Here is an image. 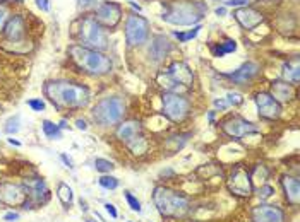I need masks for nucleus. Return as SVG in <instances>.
Here are the masks:
<instances>
[{
    "mask_svg": "<svg viewBox=\"0 0 300 222\" xmlns=\"http://www.w3.org/2000/svg\"><path fill=\"white\" fill-rule=\"evenodd\" d=\"M43 93L57 110H82L91 99L86 86L69 81H48L43 86Z\"/></svg>",
    "mask_w": 300,
    "mask_h": 222,
    "instance_id": "1",
    "label": "nucleus"
},
{
    "mask_svg": "<svg viewBox=\"0 0 300 222\" xmlns=\"http://www.w3.org/2000/svg\"><path fill=\"white\" fill-rule=\"evenodd\" d=\"M208 14V6L201 0H173L165 6L163 21L175 26H192Z\"/></svg>",
    "mask_w": 300,
    "mask_h": 222,
    "instance_id": "2",
    "label": "nucleus"
},
{
    "mask_svg": "<svg viewBox=\"0 0 300 222\" xmlns=\"http://www.w3.org/2000/svg\"><path fill=\"white\" fill-rule=\"evenodd\" d=\"M153 203L158 213L165 219H178L189 210V198L168 186H156L153 191Z\"/></svg>",
    "mask_w": 300,
    "mask_h": 222,
    "instance_id": "3",
    "label": "nucleus"
},
{
    "mask_svg": "<svg viewBox=\"0 0 300 222\" xmlns=\"http://www.w3.org/2000/svg\"><path fill=\"white\" fill-rule=\"evenodd\" d=\"M69 55L82 72L89 75H107L110 74L112 67H114L112 60L107 55H103L102 52H96V50L82 47V45H72L69 48Z\"/></svg>",
    "mask_w": 300,
    "mask_h": 222,
    "instance_id": "4",
    "label": "nucleus"
},
{
    "mask_svg": "<svg viewBox=\"0 0 300 222\" xmlns=\"http://www.w3.org/2000/svg\"><path fill=\"white\" fill-rule=\"evenodd\" d=\"M126 115V101L119 96L103 98L93 106L91 118L99 127H114L122 121Z\"/></svg>",
    "mask_w": 300,
    "mask_h": 222,
    "instance_id": "5",
    "label": "nucleus"
},
{
    "mask_svg": "<svg viewBox=\"0 0 300 222\" xmlns=\"http://www.w3.org/2000/svg\"><path fill=\"white\" fill-rule=\"evenodd\" d=\"M79 40L82 47L103 52L108 48V36L102 24L93 18H84L79 23Z\"/></svg>",
    "mask_w": 300,
    "mask_h": 222,
    "instance_id": "6",
    "label": "nucleus"
},
{
    "mask_svg": "<svg viewBox=\"0 0 300 222\" xmlns=\"http://www.w3.org/2000/svg\"><path fill=\"white\" fill-rule=\"evenodd\" d=\"M161 111L163 115L173 123H180L184 121L190 113V101L184 94L170 93L166 91L161 96Z\"/></svg>",
    "mask_w": 300,
    "mask_h": 222,
    "instance_id": "7",
    "label": "nucleus"
},
{
    "mask_svg": "<svg viewBox=\"0 0 300 222\" xmlns=\"http://www.w3.org/2000/svg\"><path fill=\"white\" fill-rule=\"evenodd\" d=\"M149 38V23L141 16H129L126 21V41L129 47H141Z\"/></svg>",
    "mask_w": 300,
    "mask_h": 222,
    "instance_id": "8",
    "label": "nucleus"
},
{
    "mask_svg": "<svg viewBox=\"0 0 300 222\" xmlns=\"http://www.w3.org/2000/svg\"><path fill=\"white\" fill-rule=\"evenodd\" d=\"M227 186L232 195L245 198L252 193V176L242 167H237L232 171V174L227 179Z\"/></svg>",
    "mask_w": 300,
    "mask_h": 222,
    "instance_id": "9",
    "label": "nucleus"
},
{
    "mask_svg": "<svg viewBox=\"0 0 300 222\" xmlns=\"http://www.w3.org/2000/svg\"><path fill=\"white\" fill-rule=\"evenodd\" d=\"M23 188L26 191L28 196V203L24 208H28L29 203H35V205H43L48 202L50 198V188L47 185L43 178H29L24 179Z\"/></svg>",
    "mask_w": 300,
    "mask_h": 222,
    "instance_id": "10",
    "label": "nucleus"
},
{
    "mask_svg": "<svg viewBox=\"0 0 300 222\" xmlns=\"http://www.w3.org/2000/svg\"><path fill=\"white\" fill-rule=\"evenodd\" d=\"M254 103H256V108H257V115H259L262 120L273 121L281 116V104L269 93H266V91L257 93L256 98H254Z\"/></svg>",
    "mask_w": 300,
    "mask_h": 222,
    "instance_id": "11",
    "label": "nucleus"
},
{
    "mask_svg": "<svg viewBox=\"0 0 300 222\" xmlns=\"http://www.w3.org/2000/svg\"><path fill=\"white\" fill-rule=\"evenodd\" d=\"M222 130L230 139L240 140L244 139V137H247L249 133L257 132L259 128H257L252 121L245 120L242 116H232V118L222 121Z\"/></svg>",
    "mask_w": 300,
    "mask_h": 222,
    "instance_id": "12",
    "label": "nucleus"
},
{
    "mask_svg": "<svg viewBox=\"0 0 300 222\" xmlns=\"http://www.w3.org/2000/svg\"><path fill=\"white\" fill-rule=\"evenodd\" d=\"M0 202L9 205V207H26L28 196L26 191L21 185L14 183H4L0 185Z\"/></svg>",
    "mask_w": 300,
    "mask_h": 222,
    "instance_id": "13",
    "label": "nucleus"
},
{
    "mask_svg": "<svg viewBox=\"0 0 300 222\" xmlns=\"http://www.w3.org/2000/svg\"><path fill=\"white\" fill-rule=\"evenodd\" d=\"M165 75L172 81L173 87L175 86L190 87L194 84V72L190 70V67L187 65L185 62H173V64L168 67Z\"/></svg>",
    "mask_w": 300,
    "mask_h": 222,
    "instance_id": "14",
    "label": "nucleus"
},
{
    "mask_svg": "<svg viewBox=\"0 0 300 222\" xmlns=\"http://www.w3.org/2000/svg\"><path fill=\"white\" fill-rule=\"evenodd\" d=\"M122 19V7L117 2H103L96 9V21L103 28H115Z\"/></svg>",
    "mask_w": 300,
    "mask_h": 222,
    "instance_id": "15",
    "label": "nucleus"
},
{
    "mask_svg": "<svg viewBox=\"0 0 300 222\" xmlns=\"http://www.w3.org/2000/svg\"><path fill=\"white\" fill-rule=\"evenodd\" d=\"M252 222H285V213L280 207L269 203H261L251 210Z\"/></svg>",
    "mask_w": 300,
    "mask_h": 222,
    "instance_id": "16",
    "label": "nucleus"
},
{
    "mask_svg": "<svg viewBox=\"0 0 300 222\" xmlns=\"http://www.w3.org/2000/svg\"><path fill=\"white\" fill-rule=\"evenodd\" d=\"M233 18L239 21V24L244 29H254L257 28L261 23H264V16L262 12L252 9V7H242L233 12Z\"/></svg>",
    "mask_w": 300,
    "mask_h": 222,
    "instance_id": "17",
    "label": "nucleus"
},
{
    "mask_svg": "<svg viewBox=\"0 0 300 222\" xmlns=\"http://www.w3.org/2000/svg\"><path fill=\"white\" fill-rule=\"evenodd\" d=\"M281 188L285 198L291 207H298V200H300V183L297 176H290V174H283L281 179Z\"/></svg>",
    "mask_w": 300,
    "mask_h": 222,
    "instance_id": "18",
    "label": "nucleus"
},
{
    "mask_svg": "<svg viewBox=\"0 0 300 222\" xmlns=\"http://www.w3.org/2000/svg\"><path fill=\"white\" fill-rule=\"evenodd\" d=\"M115 135L120 142H124V144L127 145L129 142H132L136 137L141 135V123L137 120L122 121V123H119V128H117Z\"/></svg>",
    "mask_w": 300,
    "mask_h": 222,
    "instance_id": "19",
    "label": "nucleus"
},
{
    "mask_svg": "<svg viewBox=\"0 0 300 222\" xmlns=\"http://www.w3.org/2000/svg\"><path fill=\"white\" fill-rule=\"evenodd\" d=\"M170 50H172V43L168 41V38H165L163 35H158L153 38V43L149 47V58L158 64V62L165 60V57L170 53Z\"/></svg>",
    "mask_w": 300,
    "mask_h": 222,
    "instance_id": "20",
    "label": "nucleus"
},
{
    "mask_svg": "<svg viewBox=\"0 0 300 222\" xmlns=\"http://www.w3.org/2000/svg\"><path fill=\"white\" fill-rule=\"evenodd\" d=\"M274 99L278 103H290L295 98V87L293 84L286 82V81H273L271 82V93Z\"/></svg>",
    "mask_w": 300,
    "mask_h": 222,
    "instance_id": "21",
    "label": "nucleus"
},
{
    "mask_svg": "<svg viewBox=\"0 0 300 222\" xmlns=\"http://www.w3.org/2000/svg\"><path fill=\"white\" fill-rule=\"evenodd\" d=\"M257 74H259V65H257L256 62H245L242 67H239V69H237L235 72H232L228 77L237 84H247L251 82Z\"/></svg>",
    "mask_w": 300,
    "mask_h": 222,
    "instance_id": "22",
    "label": "nucleus"
},
{
    "mask_svg": "<svg viewBox=\"0 0 300 222\" xmlns=\"http://www.w3.org/2000/svg\"><path fill=\"white\" fill-rule=\"evenodd\" d=\"M4 35L11 41H23V38L26 36V24H24V19L21 18V16H14V18L6 24V28H4Z\"/></svg>",
    "mask_w": 300,
    "mask_h": 222,
    "instance_id": "23",
    "label": "nucleus"
},
{
    "mask_svg": "<svg viewBox=\"0 0 300 222\" xmlns=\"http://www.w3.org/2000/svg\"><path fill=\"white\" fill-rule=\"evenodd\" d=\"M57 196L60 200V203L64 205V208H70L74 205V191L67 183L60 181L57 186Z\"/></svg>",
    "mask_w": 300,
    "mask_h": 222,
    "instance_id": "24",
    "label": "nucleus"
},
{
    "mask_svg": "<svg viewBox=\"0 0 300 222\" xmlns=\"http://www.w3.org/2000/svg\"><path fill=\"white\" fill-rule=\"evenodd\" d=\"M41 130H43V133L48 137L50 140H60L62 139V128L58 127L57 123H53V121L43 120L41 121Z\"/></svg>",
    "mask_w": 300,
    "mask_h": 222,
    "instance_id": "25",
    "label": "nucleus"
},
{
    "mask_svg": "<svg viewBox=\"0 0 300 222\" xmlns=\"http://www.w3.org/2000/svg\"><path fill=\"white\" fill-rule=\"evenodd\" d=\"M235 50H237L235 40H225L223 43H218L216 47L211 48V52H213V57L220 58V57L227 55V53H233Z\"/></svg>",
    "mask_w": 300,
    "mask_h": 222,
    "instance_id": "26",
    "label": "nucleus"
},
{
    "mask_svg": "<svg viewBox=\"0 0 300 222\" xmlns=\"http://www.w3.org/2000/svg\"><path fill=\"white\" fill-rule=\"evenodd\" d=\"M283 79H285L286 82L297 86L298 84V64H297V60H295L293 65H290V62L283 65Z\"/></svg>",
    "mask_w": 300,
    "mask_h": 222,
    "instance_id": "27",
    "label": "nucleus"
},
{
    "mask_svg": "<svg viewBox=\"0 0 300 222\" xmlns=\"http://www.w3.org/2000/svg\"><path fill=\"white\" fill-rule=\"evenodd\" d=\"M127 147L132 154H136L137 156V154H144L146 150H148V142H146V139L143 135H139V137H136L132 142H129Z\"/></svg>",
    "mask_w": 300,
    "mask_h": 222,
    "instance_id": "28",
    "label": "nucleus"
},
{
    "mask_svg": "<svg viewBox=\"0 0 300 222\" xmlns=\"http://www.w3.org/2000/svg\"><path fill=\"white\" fill-rule=\"evenodd\" d=\"M98 185L102 188H105V190H117L120 185L119 178H115V176L112 174H103L98 178Z\"/></svg>",
    "mask_w": 300,
    "mask_h": 222,
    "instance_id": "29",
    "label": "nucleus"
},
{
    "mask_svg": "<svg viewBox=\"0 0 300 222\" xmlns=\"http://www.w3.org/2000/svg\"><path fill=\"white\" fill-rule=\"evenodd\" d=\"M94 169H96L98 173L110 174L112 171L115 169V164H114V162H112V161H108V159L98 157V159H94Z\"/></svg>",
    "mask_w": 300,
    "mask_h": 222,
    "instance_id": "30",
    "label": "nucleus"
},
{
    "mask_svg": "<svg viewBox=\"0 0 300 222\" xmlns=\"http://www.w3.org/2000/svg\"><path fill=\"white\" fill-rule=\"evenodd\" d=\"M19 128H21V118H19V115H16V116H11V118L6 121L4 132L9 133V135H14V133L19 132Z\"/></svg>",
    "mask_w": 300,
    "mask_h": 222,
    "instance_id": "31",
    "label": "nucleus"
},
{
    "mask_svg": "<svg viewBox=\"0 0 300 222\" xmlns=\"http://www.w3.org/2000/svg\"><path fill=\"white\" fill-rule=\"evenodd\" d=\"M199 29H201V26H195V28H192L190 31H187V33H177V31H175L173 36L177 38V40L180 41V43H187L189 40H192V38L197 36Z\"/></svg>",
    "mask_w": 300,
    "mask_h": 222,
    "instance_id": "32",
    "label": "nucleus"
},
{
    "mask_svg": "<svg viewBox=\"0 0 300 222\" xmlns=\"http://www.w3.org/2000/svg\"><path fill=\"white\" fill-rule=\"evenodd\" d=\"M124 196H126V200H127V203H129V207H131V210H134L139 213L141 210H143V207H141V202L137 200V196H134L131 193L129 190L124 191Z\"/></svg>",
    "mask_w": 300,
    "mask_h": 222,
    "instance_id": "33",
    "label": "nucleus"
},
{
    "mask_svg": "<svg viewBox=\"0 0 300 222\" xmlns=\"http://www.w3.org/2000/svg\"><path fill=\"white\" fill-rule=\"evenodd\" d=\"M256 195L259 196L261 202H264V200H269L274 195V188L271 185H262L261 188H257V193Z\"/></svg>",
    "mask_w": 300,
    "mask_h": 222,
    "instance_id": "34",
    "label": "nucleus"
},
{
    "mask_svg": "<svg viewBox=\"0 0 300 222\" xmlns=\"http://www.w3.org/2000/svg\"><path fill=\"white\" fill-rule=\"evenodd\" d=\"M28 106L31 108L33 111L40 113V111H45V108H47V103H45L41 98H33V99H28Z\"/></svg>",
    "mask_w": 300,
    "mask_h": 222,
    "instance_id": "35",
    "label": "nucleus"
},
{
    "mask_svg": "<svg viewBox=\"0 0 300 222\" xmlns=\"http://www.w3.org/2000/svg\"><path fill=\"white\" fill-rule=\"evenodd\" d=\"M227 103H228V106H240V104L244 103V98H242V94H239V93H228Z\"/></svg>",
    "mask_w": 300,
    "mask_h": 222,
    "instance_id": "36",
    "label": "nucleus"
},
{
    "mask_svg": "<svg viewBox=\"0 0 300 222\" xmlns=\"http://www.w3.org/2000/svg\"><path fill=\"white\" fill-rule=\"evenodd\" d=\"M249 2H251V0H228V2H225V6L227 7H247Z\"/></svg>",
    "mask_w": 300,
    "mask_h": 222,
    "instance_id": "37",
    "label": "nucleus"
},
{
    "mask_svg": "<svg viewBox=\"0 0 300 222\" xmlns=\"http://www.w3.org/2000/svg\"><path fill=\"white\" fill-rule=\"evenodd\" d=\"M105 210H107L108 215L112 217V219H119V212H117V208H115L114 203L107 202V203H105Z\"/></svg>",
    "mask_w": 300,
    "mask_h": 222,
    "instance_id": "38",
    "label": "nucleus"
},
{
    "mask_svg": "<svg viewBox=\"0 0 300 222\" xmlns=\"http://www.w3.org/2000/svg\"><path fill=\"white\" fill-rule=\"evenodd\" d=\"M21 219V213L19 212H7L4 213V220L6 222H18Z\"/></svg>",
    "mask_w": 300,
    "mask_h": 222,
    "instance_id": "39",
    "label": "nucleus"
},
{
    "mask_svg": "<svg viewBox=\"0 0 300 222\" xmlns=\"http://www.w3.org/2000/svg\"><path fill=\"white\" fill-rule=\"evenodd\" d=\"M215 104V108L216 110H220V111H225L228 108V103H227V99H223V98H220V99H215L213 101Z\"/></svg>",
    "mask_w": 300,
    "mask_h": 222,
    "instance_id": "40",
    "label": "nucleus"
},
{
    "mask_svg": "<svg viewBox=\"0 0 300 222\" xmlns=\"http://www.w3.org/2000/svg\"><path fill=\"white\" fill-rule=\"evenodd\" d=\"M7 14H9V11H7L6 6H0V29L4 28V24H6L7 21Z\"/></svg>",
    "mask_w": 300,
    "mask_h": 222,
    "instance_id": "41",
    "label": "nucleus"
},
{
    "mask_svg": "<svg viewBox=\"0 0 300 222\" xmlns=\"http://www.w3.org/2000/svg\"><path fill=\"white\" fill-rule=\"evenodd\" d=\"M36 6H38V9H41L43 12L50 11V2H48V0H36Z\"/></svg>",
    "mask_w": 300,
    "mask_h": 222,
    "instance_id": "42",
    "label": "nucleus"
},
{
    "mask_svg": "<svg viewBox=\"0 0 300 222\" xmlns=\"http://www.w3.org/2000/svg\"><path fill=\"white\" fill-rule=\"evenodd\" d=\"M77 2H79V7H82V9H87V7H93L96 0H77Z\"/></svg>",
    "mask_w": 300,
    "mask_h": 222,
    "instance_id": "43",
    "label": "nucleus"
},
{
    "mask_svg": "<svg viewBox=\"0 0 300 222\" xmlns=\"http://www.w3.org/2000/svg\"><path fill=\"white\" fill-rule=\"evenodd\" d=\"M60 159L62 161H64V164L67 166V167H70V169H72L74 167V162H72V159H70L67 154H60Z\"/></svg>",
    "mask_w": 300,
    "mask_h": 222,
    "instance_id": "44",
    "label": "nucleus"
},
{
    "mask_svg": "<svg viewBox=\"0 0 300 222\" xmlns=\"http://www.w3.org/2000/svg\"><path fill=\"white\" fill-rule=\"evenodd\" d=\"M76 127H77L79 130H87V123H86V120L77 118V120H76Z\"/></svg>",
    "mask_w": 300,
    "mask_h": 222,
    "instance_id": "45",
    "label": "nucleus"
},
{
    "mask_svg": "<svg viewBox=\"0 0 300 222\" xmlns=\"http://www.w3.org/2000/svg\"><path fill=\"white\" fill-rule=\"evenodd\" d=\"M215 12H216V16H225V14H227V11H225V7H218V9H216Z\"/></svg>",
    "mask_w": 300,
    "mask_h": 222,
    "instance_id": "46",
    "label": "nucleus"
},
{
    "mask_svg": "<svg viewBox=\"0 0 300 222\" xmlns=\"http://www.w3.org/2000/svg\"><path fill=\"white\" fill-rule=\"evenodd\" d=\"M7 142H9L11 145H16V147H19V145H21V142L19 140H14V139H7Z\"/></svg>",
    "mask_w": 300,
    "mask_h": 222,
    "instance_id": "47",
    "label": "nucleus"
},
{
    "mask_svg": "<svg viewBox=\"0 0 300 222\" xmlns=\"http://www.w3.org/2000/svg\"><path fill=\"white\" fill-rule=\"evenodd\" d=\"M208 120H210L211 123H213V121H215V111H210V113H208Z\"/></svg>",
    "mask_w": 300,
    "mask_h": 222,
    "instance_id": "48",
    "label": "nucleus"
},
{
    "mask_svg": "<svg viewBox=\"0 0 300 222\" xmlns=\"http://www.w3.org/2000/svg\"><path fill=\"white\" fill-rule=\"evenodd\" d=\"M58 127H60V128H69V125H67V121H65V120H62L60 123H58Z\"/></svg>",
    "mask_w": 300,
    "mask_h": 222,
    "instance_id": "49",
    "label": "nucleus"
},
{
    "mask_svg": "<svg viewBox=\"0 0 300 222\" xmlns=\"http://www.w3.org/2000/svg\"><path fill=\"white\" fill-rule=\"evenodd\" d=\"M79 203H81V208H82V210H84V212H87V205H86V202H84V200L81 198V202H79Z\"/></svg>",
    "mask_w": 300,
    "mask_h": 222,
    "instance_id": "50",
    "label": "nucleus"
},
{
    "mask_svg": "<svg viewBox=\"0 0 300 222\" xmlns=\"http://www.w3.org/2000/svg\"><path fill=\"white\" fill-rule=\"evenodd\" d=\"M0 2H18V4H23L24 0H0Z\"/></svg>",
    "mask_w": 300,
    "mask_h": 222,
    "instance_id": "51",
    "label": "nucleus"
},
{
    "mask_svg": "<svg viewBox=\"0 0 300 222\" xmlns=\"http://www.w3.org/2000/svg\"><path fill=\"white\" fill-rule=\"evenodd\" d=\"M86 222H96V220H86Z\"/></svg>",
    "mask_w": 300,
    "mask_h": 222,
    "instance_id": "52",
    "label": "nucleus"
}]
</instances>
